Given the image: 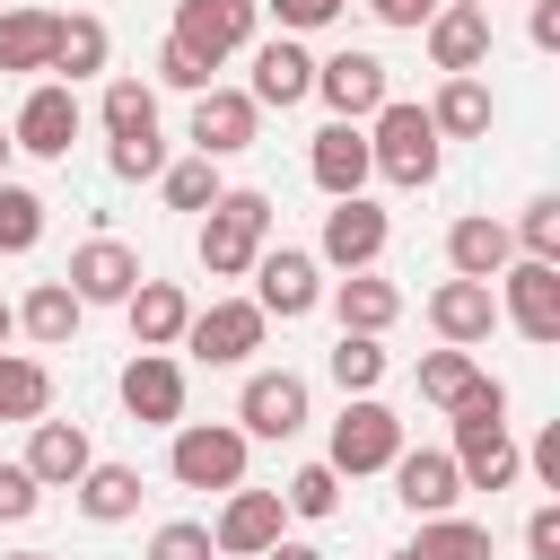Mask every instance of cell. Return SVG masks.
Returning <instances> with one entry per match:
<instances>
[{
  "label": "cell",
  "mask_w": 560,
  "mask_h": 560,
  "mask_svg": "<svg viewBox=\"0 0 560 560\" xmlns=\"http://www.w3.org/2000/svg\"><path fill=\"white\" fill-rule=\"evenodd\" d=\"M438 158H446V140H438L429 105H402V96H385V105L368 114V166H376L385 184L420 192V184H438Z\"/></svg>",
  "instance_id": "6da1fadb"
},
{
  "label": "cell",
  "mask_w": 560,
  "mask_h": 560,
  "mask_svg": "<svg viewBox=\"0 0 560 560\" xmlns=\"http://www.w3.org/2000/svg\"><path fill=\"white\" fill-rule=\"evenodd\" d=\"M262 245H271V192L228 184V192L201 210V271H210V280H245Z\"/></svg>",
  "instance_id": "7a4b0ae2"
},
{
  "label": "cell",
  "mask_w": 560,
  "mask_h": 560,
  "mask_svg": "<svg viewBox=\"0 0 560 560\" xmlns=\"http://www.w3.org/2000/svg\"><path fill=\"white\" fill-rule=\"evenodd\" d=\"M245 429L236 420H175V446H166V472L184 490H245Z\"/></svg>",
  "instance_id": "3957f363"
},
{
  "label": "cell",
  "mask_w": 560,
  "mask_h": 560,
  "mask_svg": "<svg viewBox=\"0 0 560 560\" xmlns=\"http://www.w3.org/2000/svg\"><path fill=\"white\" fill-rule=\"evenodd\" d=\"M394 455H402V420H394L376 394H350V402H341V420H332L324 464H332L341 481H359V472H385Z\"/></svg>",
  "instance_id": "277c9868"
},
{
  "label": "cell",
  "mask_w": 560,
  "mask_h": 560,
  "mask_svg": "<svg viewBox=\"0 0 560 560\" xmlns=\"http://www.w3.org/2000/svg\"><path fill=\"white\" fill-rule=\"evenodd\" d=\"M262 332H271V315H262L254 298H210V306L184 324V350H192L201 368H236V359L262 350Z\"/></svg>",
  "instance_id": "5b68a950"
},
{
  "label": "cell",
  "mask_w": 560,
  "mask_h": 560,
  "mask_svg": "<svg viewBox=\"0 0 560 560\" xmlns=\"http://www.w3.org/2000/svg\"><path fill=\"white\" fill-rule=\"evenodd\" d=\"M254 306L280 315V324L315 315V306H324V262L298 254V245H262V254H254Z\"/></svg>",
  "instance_id": "8992f818"
},
{
  "label": "cell",
  "mask_w": 560,
  "mask_h": 560,
  "mask_svg": "<svg viewBox=\"0 0 560 560\" xmlns=\"http://www.w3.org/2000/svg\"><path fill=\"white\" fill-rule=\"evenodd\" d=\"M166 44H184L201 70H219L228 52H245V44H254V0H184Z\"/></svg>",
  "instance_id": "52a82bcc"
},
{
  "label": "cell",
  "mask_w": 560,
  "mask_h": 560,
  "mask_svg": "<svg viewBox=\"0 0 560 560\" xmlns=\"http://www.w3.org/2000/svg\"><path fill=\"white\" fill-rule=\"evenodd\" d=\"M385 236H394V219H385L368 192H359V201H332V210H324V236H315V262H332V271H376Z\"/></svg>",
  "instance_id": "ba28073f"
},
{
  "label": "cell",
  "mask_w": 560,
  "mask_h": 560,
  "mask_svg": "<svg viewBox=\"0 0 560 560\" xmlns=\"http://www.w3.org/2000/svg\"><path fill=\"white\" fill-rule=\"evenodd\" d=\"M140 280H149V271H140V254H131L122 236H88V245L70 254V271H61V289H70L79 306H122Z\"/></svg>",
  "instance_id": "9c48e42d"
},
{
  "label": "cell",
  "mask_w": 560,
  "mask_h": 560,
  "mask_svg": "<svg viewBox=\"0 0 560 560\" xmlns=\"http://www.w3.org/2000/svg\"><path fill=\"white\" fill-rule=\"evenodd\" d=\"M499 315L525 332V341H560V262H508L499 271Z\"/></svg>",
  "instance_id": "30bf717a"
},
{
  "label": "cell",
  "mask_w": 560,
  "mask_h": 560,
  "mask_svg": "<svg viewBox=\"0 0 560 560\" xmlns=\"http://www.w3.org/2000/svg\"><path fill=\"white\" fill-rule=\"evenodd\" d=\"M315 96L332 105V122H368L385 96H394V79H385V61L376 52H332V61H315Z\"/></svg>",
  "instance_id": "8fae6325"
},
{
  "label": "cell",
  "mask_w": 560,
  "mask_h": 560,
  "mask_svg": "<svg viewBox=\"0 0 560 560\" xmlns=\"http://www.w3.org/2000/svg\"><path fill=\"white\" fill-rule=\"evenodd\" d=\"M70 140H79V88H61V79L26 88L18 122H9V149H26V158H70Z\"/></svg>",
  "instance_id": "7c38bea8"
},
{
  "label": "cell",
  "mask_w": 560,
  "mask_h": 560,
  "mask_svg": "<svg viewBox=\"0 0 560 560\" xmlns=\"http://www.w3.org/2000/svg\"><path fill=\"white\" fill-rule=\"evenodd\" d=\"M254 131H262V105L245 96V88H201L192 96V158H236V149H254Z\"/></svg>",
  "instance_id": "4fadbf2b"
},
{
  "label": "cell",
  "mask_w": 560,
  "mask_h": 560,
  "mask_svg": "<svg viewBox=\"0 0 560 560\" xmlns=\"http://www.w3.org/2000/svg\"><path fill=\"white\" fill-rule=\"evenodd\" d=\"M114 394H122V411H131L140 429H175V420H184V368H175L166 350H131V368L114 376Z\"/></svg>",
  "instance_id": "5bb4252c"
},
{
  "label": "cell",
  "mask_w": 560,
  "mask_h": 560,
  "mask_svg": "<svg viewBox=\"0 0 560 560\" xmlns=\"http://www.w3.org/2000/svg\"><path fill=\"white\" fill-rule=\"evenodd\" d=\"M280 525H289L280 490H228V508H219V525H210V551H219V560H262V551L280 542Z\"/></svg>",
  "instance_id": "9a60e30c"
},
{
  "label": "cell",
  "mask_w": 560,
  "mask_h": 560,
  "mask_svg": "<svg viewBox=\"0 0 560 560\" xmlns=\"http://www.w3.org/2000/svg\"><path fill=\"white\" fill-rule=\"evenodd\" d=\"M236 429H245V438H298V429H306V376H289V368L245 376V394H236Z\"/></svg>",
  "instance_id": "2e32d148"
},
{
  "label": "cell",
  "mask_w": 560,
  "mask_h": 560,
  "mask_svg": "<svg viewBox=\"0 0 560 560\" xmlns=\"http://www.w3.org/2000/svg\"><path fill=\"white\" fill-rule=\"evenodd\" d=\"M516 472H525V455H516L508 420H455V481L464 490H508Z\"/></svg>",
  "instance_id": "e0dca14e"
},
{
  "label": "cell",
  "mask_w": 560,
  "mask_h": 560,
  "mask_svg": "<svg viewBox=\"0 0 560 560\" xmlns=\"http://www.w3.org/2000/svg\"><path fill=\"white\" fill-rule=\"evenodd\" d=\"M385 472H394V499H402L411 516H455V499H464V481H455V455H446V446H402Z\"/></svg>",
  "instance_id": "ac0fdd59"
},
{
  "label": "cell",
  "mask_w": 560,
  "mask_h": 560,
  "mask_svg": "<svg viewBox=\"0 0 560 560\" xmlns=\"http://www.w3.org/2000/svg\"><path fill=\"white\" fill-rule=\"evenodd\" d=\"M429 324H438L446 350L490 341V332H499V298H490V280H438V289H429Z\"/></svg>",
  "instance_id": "d6986e66"
},
{
  "label": "cell",
  "mask_w": 560,
  "mask_h": 560,
  "mask_svg": "<svg viewBox=\"0 0 560 560\" xmlns=\"http://www.w3.org/2000/svg\"><path fill=\"white\" fill-rule=\"evenodd\" d=\"M254 105H306L315 96V52L298 44V35H271V44H254V88H245Z\"/></svg>",
  "instance_id": "ffe728a7"
},
{
  "label": "cell",
  "mask_w": 560,
  "mask_h": 560,
  "mask_svg": "<svg viewBox=\"0 0 560 560\" xmlns=\"http://www.w3.org/2000/svg\"><path fill=\"white\" fill-rule=\"evenodd\" d=\"M306 175H315L332 201H359L368 175H376V166H368V131H359V122H324L315 149H306Z\"/></svg>",
  "instance_id": "44dd1931"
},
{
  "label": "cell",
  "mask_w": 560,
  "mask_h": 560,
  "mask_svg": "<svg viewBox=\"0 0 560 560\" xmlns=\"http://www.w3.org/2000/svg\"><path fill=\"white\" fill-rule=\"evenodd\" d=\"M26 472H35V490H70L88 464H96V446H88V429L79 420H35V438H26V455H18Z\"/></svg>",
  "instance_id": "7402d4cb"
},
{
  "label": "cell",
  "mask_w": 560,
  "mask_h": 560,
  "mask_svg": "<svg viewBox=\"0 0 560 560\" xmlns=\"http://www.w3.org/2000/svg\"><path fill=\"white\" fill-rule=\"evenodd\" d=\"M429 61H438L446 79H472V70L490 61V9H446V0H438V18H429Z\"/></svg>",
  "instance_id": "603a6c76"
},
{
  "label": "cell",
  "mask_w": 560,
  "mask_h": 560,
  "mask_svg": "<svg viewBox=\"0 0 560 560\" xmlns=\"http://www.w3.org/2000/svg\"><path fill=\"white\" fill-rule=\"evenodd\" d=\"M122 315H131V350H175L184 324H192V298H184L175 280H140V289L122 298Z\"/></svg>",
  "instance_id": "cb8c5ba5"
},
{
  "label": "cell",
  "mask_w": 560,
  "mask_h": 560,
  "mask_svg": "<svg viewBox=\"0 0 560 560\" xmlns=\"http://www.w3.org/2000/svg\"><path fill=\"white\" fill-rule=\"evenodd\" d=\"M446 262H455V280H499V271L516 262V236H508L499 219H481V210H472V219H455V228H446Z\"/></svg>",
  "instance_id": "d4e9b609"
},
{
  "label": "cell",
  "mask_w": 560,
  "mask_h": 560,
  "mask_svg": "<svg viewBox=\"0 0 560 560\" xmlns=\"http://www.w3.org/2000/svg\"><path fill=\"white\" fill-rule=\"evenodd\" d=\"M105 52H114L105 18L70 9V18H52V61H44V70H61V88H79V79H96V70H105Z\"/></svg>",
  "instance_id": "484cf974"
},
{
  "label": "cell",
  "mask_w": 560,
  "mask_h": 560,
  "mask_svg": "<svg viewBox=\"0 0 560 560\" xmlns=\"http://www.w3.org/2000/svg\"><path fill=\"white\" fill-rule=\"evenodd\" d=\"M332 315H341V332H385L394 315H402V289L394 280H376V271H350V280H332Z\"/></svg>",
  "instance_id": "4316f807"
},
{
  "label": "cell",
  "mask_w": 560,
  "mask_h": 560,
  "mask_svg": "<svg viewBox=\"0 0 560 560\" xmlns=\"http://www.w3.org/2000/svg\"><path fill=\"white\" fill-rule=\"evenodd\" d=\"M79 315H88V306H79L61 280H35V289H26V306H18V332H26V341H44V350H70Z\"/></svg>",
  "instance_id": "83f0119b"
},
{
  "label": "cell",
  "mask_w": 560,
  "mask_h": 560,
  "mask_svg": "<svg viewBox=\"0 0 560 560\" xmlns=\"http://www.w3.org/2000/svg\"><path fill=\"white\" fill-rule=\"evenodd\" d=\"M70 490H79V516H96V525L140 516V472H131V464H88Z\"/></svg>",
  "instance_id": "f1b7e54d"
},
{
  "label": "cell",
  "mask_w": 560,
  "mask_h": 560,
  "mask_svg": "<svg viewBox=\"0 0 560 560\" xmlns=\"http://www.w3.org/2000/svg\"><path fill=\"white\" fill-rule=\"evenodd\" d=\"M429 122H438V140H481L490 131V88L481 79H446L429 96Z\"/></svg>",
  "instance_id": "f546056e"
},
{
  "label": "cell",
  "mask_w": 560,
  "mask_h": 560,
  "mask_svg": "<svg viewBox=\"0 0 560 560\" xmlns=\"http://www.w3.org/2000/svg\"><path fill=\"white\" fill-rule=\"evenodd\" d=\"M52 411V368L0 350V420H44Z\"/></svg>",
  "instance_id": "4dcf8cb0"
},
{
  "label": "cell",
  "mask_w": 560,
  "mask_h": 560,
  "mask_svg": "<svg viewBox=\"0 0 560 560\" xmlns=\"http://www.w3.org/2000/svg\"><path fill=\"white\" fill-rule=\"evenodd\" d=\"M96 114H105V140H158V88L149 79H114Z\"/></svg>",
  "instance_id": "1f68e13d"
},
{
  "label": "cell",
  "mask_w": 560,
  "mask_h": 560,
  "mask_svg": "<svg viewBox=\"0 0 560 560\" xmlns=\"http://www.w3.org/2000/svg\"><path fill=\"white\" fill-rule=\"evenodd\" d=\"M52 61V9H0V70H44Z\"/></svg>",
  "instance_id": "d6a6232c"
},
{
  "label": "cell",
  "mask_w": 560,
  "mask_h": 560,
  "mask_svg": "<svg viewBox=\"0 0 560 560\" xmlns=\"http://www.w3.org/2000/svg\"><path fill=\"white\" fill-rule=\"evenodd\" d=\"M411 560H490V525H472V516H420Z\"/></svg>",
  "instance_id": "836d02e7"
},
{
  "label": "cell",
  "mask_w": 560,
  "mask_h": 560,
  "mask_svg": "<svg viewBox=\"0 0 560 560\" xmlns=\"http://www.w3.org/2000/svg\"><path fill=\"white\" fill-rule=\"evenodd\" d=\"M324 368H332L341 402H350V394H376V385H385V341H368V332H341Z\"/></svg>",
  "instance_id": "e575fe53"
},
{
  "label": "cell",
  "mask_w": 560,
  "mask_h": 560,
  "mask_svg": "<svg viewBox=\"0 0 560 560\" xmlns=\"http://www.w3.org/2000/svg\"><path fill=\"white\" fill-rule=\"evenodd\" d=\"M280 508H289V516H306V525L341 516V472H332V464H298V472H289V490H280Z\"/></svg>",
  "instance_id": "d590c367"
},
{
  "label": "cell",
  "mask_w": 560,
  "mask_h": 560,
  "mask_svg": "<svg viewBox=\"0 0 560 560\" xmlns=\"http://www.w3.org/2000/svg\"><path fill=\"white\" fill-rule=\"evenodd\" d=\"M35 236H44V192L0 175V254H35Z\"/></svg>",
  "instance_id": "8d00e7d4"
},
{
  "label": "cell",
  "mask_w": 560,
  "mask_h": 560,
  "mask_svg": "<svg viewBox=\"0 0 560 560\" xmlns=\"http://www.w3.org/2000/svg\"><path fill=\"white\" fill-rule=\"evenodd\" d=\"M508 236L525 245V262H560V192H534V201H525V219H516Z\"/></svg>",
  "instance_id": "74e56055"
},
{
  "label": "cell",
  "mask_w": 560,
  "mask_h": 560,
  "mask_svg": "<svg viewBox=\"0 0 560 560\" xmlns=\"http://www.w3.org/2000/svg\"><path fill=\"white\" fill-rule=\"evenodd\" d=\"M472 376H481V368H472V350H429V359H420V394H429L438 411H455Z\"/></svg>",
  "instance_id": "f35d334b"
},
{
  "label": "cell",
  "mask_w": 560,
  "mask_h": 560,
  "mask_svg": "<svg viewBox=\"0 0 560 560\" xmlns=\"http://www.w3.org/2000/svg\"><path fill=\"white\" fill-rule=\"evenodd\" d=\"M158 184H166V210H210V201H219V192H228V184H219V166H210V158H184V166H166V175H158Z\"/></svg>",
  "instance_id": "ab89813d"
},
{
  "label": "cell",
  "mask_w": 560,
  "mask_h": 560,
  "mask_svg": "<svg viewBox=\"0 0 560 560\" xmlns=\"http://www.w3.org/2000/svg\"><path fill=\"white\" fill-rule=\"evenodd\" d=\"M149 560H219V551H210V525L175 516V525H158V534H149Z\"/></svg>",
  "instance_id": "60d3db41"
},
{
  "label": "cell",
  "mask_w": 560,
  "mask_h": 560,
  "mask_svg": "<svg viewBox=\"0 0 560 560\" xmlns=\"http://www.w3.org/2000/svg\"><path fill=\"white\" fill-rule=\"evenodd\" d=\"M44 508V490H35V472L26 464H0V525H26Z\"/></svg>",
  "instance_id": "b9f144b4"
},
{
  "label": "cell",
  "mask_w": 560,
  "mask_h": 560,
  "mask_svg": "<svg viewBox=\"0 0 560 560\" xmlns=\"http://www.w3.org/2000/svg\"><path fill=\"white\" fill-rule=\"evenodd\" d=\"M114 175H122V184L166 175V140H114Z\"/></svg>",
  "instance_id": "7bdbcfd3"
},
{
  "label": "cell",
  "mask_w": 560,
  "mask_h": 560,
  "mask_svg": "<svg viewBox=\"0 0 560 560\" xmlns=\"http://www.w3.org/2000/svg\"><path fill=\"white\" fill-rule=\"evenodd\" d=\"M350 0H271V18H280V35H315V26H332Z\"/></svg>",
  "instance_id": "ee69618b"
},
{
  "label": "cell",
  "mask_w": 560,
  "mask_h": 560,
  "mask_svg": "<svg viewBox=\"0 0 560 560\" xmlns=\"http://www.w3.org/2000/svg\"><path fill=\"white\" fill-rule=\"evenodd\" d=\"M158 88H184V96H201V88H210V70H201L184 44H158Z\"/></svg>",
  "instance_id": "f6af8a7d"
},
{
  "label": "cell",
  "mask_w": 560,
  "mask_h": 560,
  "mask_svg": "<svg viewBox=\"0 0 560 560\" xmlns=\"http://www.w3.org/2000/svg\"><path fill=\"white\" fill-rule=\"evenodd\" d=\"M525 551L534 560H560V508H534L525 516Z\"/></svg>",
  "instance_id": "bcb514c9"
},
{
  "label": "cell",
  "mask_w": 560,
  "mask_h": 560,
  "mask_svg": "<svg viewBox=\"0 0 560 560\" xmlns=\"http://www.w3.org/2000/svg\"><path fill=\"white\" fill-rule=\"evenodd\" d=\"M368 18H376V26H429L438 0H368Z\"/></svg>",
  "instance_id": "7dc6e473"
},
{
  "label": "cell",
  "mask_w": 560,
  "mask_h": 560,
  "mask_svg": "<svg viewBox=\"0 0 560 560\" xmlns=\"http://www.w3.org/2000/svg\"><path fill=\"white\" fill-rule=\"evenodd\" d=\"M525 464L542 472V490H560V420H551V429L534 438V455H525Z\"/></svg>",
  "instance_id": "c3c4849f"
},
{
  "label": "cell",
  "mask_w": 560,
  "mask_h": 560,
  "mask_svg": "<svg viewBox=\"0 0 560 560\" xmlns=\"http://www.w3.org/2000/svg\"><path fill=\"white\" fill-rule=\"evenodd\" d=\"M525 35H534L542 52H560V0H534V18H525Z\"/></svg>",
  "instance_id": "681fc988"
},
{
  "label": "cell",
  "mask_w": 560,
  "mask_h": 560,
  "mask_svg": "<svg viewBox=\"0 0 560 560\" xmlns=\"http://www.w3.org/2000/svg\"><path fill=\"white\" fill-rule=\"evenodd\" d=\"M262 560H324V551H315V542H289V534H280V542H271Z\"/></svg>",
  "instance_id": "f907efd6"
},
{
  "label": "cell",
  "mask_w": 560,
  "mask_h": 560,
  "mask_svg": "<svg viewBox=\"0 0 560 560\" xmlns=\"http://www.w3.org/2000/svg\"><path fill=\"white\" fill-rule=\"evenodd\" d=\"M9 332H18V306H9V298H0V341H9Z\"/></svg>",
  "instance_id": "816d5d0a"
},
{
  "label": "cell",
  "mask_w": 560,
  "mask_h": 560,
  "mask_svg": "<svg viewBox=\"0 0 560 560\" xmlns=\"http://www.w3.org/2000/svg\"><path fill=\"white\" fill-rule=\"evenodd\" d=\"M0 560H61V551H0Z\"/></svg>",
  "instance_id": "f5cc1de1"
},
{
  "label": "cell",
  "mask_w": 560,
  "mask_h": 560,
  "mask_svg": "<svg viewBox=\"0 0 560 560\" xmlns=\"http://www.w3.org/2000/svg\"><path fill=\"white\" fill-rule=\"evenodd\" d=\"M0 175H9V131H0Z\"/></svg>",
  "instance_id": "db71d44e"
},
{
  "label": "cell",
  "mask_w": 560,
  "mask_h": 560,
  "mask_svg": "<svg viewBox=\"0 0 560 560\" xmlns=\"http://www.w3.org/2000/svg\"><path fill=\"white\" fill-rule=\"evenodd\" d=\"M446 9H481V0H446Z\"/></svg>",
  "instance_id": "11a10c76"
},
{
  "label": "cell",
  "mask_w": 560,
  "mask_h": 560,
  "mask_svg": "<svg viewBox=\"0 0 560 560\" xmlns=\"http://www.w3.org/2000/svg\"><path fill=\"white\" fill-rule=\"evenodd\" d=\"M385 560H411V551H385Z\"/></svg>",
  "instance_id": "9f6ffc18"
}]
</instances>
